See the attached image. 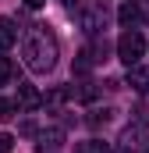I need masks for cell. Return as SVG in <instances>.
Returning <instances> with one entry per match:
<instances>
[{
  "mask_svg": "<svg viewBox=\"0 0 149 153\" xmlns=\"http://www.w3.org/2000/svg\"><path fill=\"white\" fill-rule=\"evenodd\" d=\"M57 53H60L57 36H53L46 25H29V29H25V36H21V57H25L29 71H36V75L53 71Z\"/></svg>",
  "mask_w": 149,
  "mask_h": 153,
  "instance_id": "1",
  "label": "cell"
},
{
  "mask_svg": "<svg viewBox=\"0 0 149 153\" xmlns=\"http://www.w3.org/2000/svg\"><path fill=\"white\" fill-rule=\"evenodd\" d=\"M117 153H149V125L146 121H131L117 135Z\"/></svg>",
  "mask_w": 149,
  "mask_h": 153,
  "instance_id": "2",
  "label": "cell"
},
{
  "mask_svg": "<svg viewBox=\"0 0 149 153\" xmlns=\"http://www.w3.org/2000/svg\"><path fill=\"white\" fill-rule=\"evenodd\" d=\"M117 57H121L128 68H135V64L146 57V36H142L139 29H128V32H121V39H117Z\"/></svg>",
  "mask_w": 149,
  "mask_h": 153,
  "instance_id": "3",
  "label": "cell"
},
{
  "mask_svg": "<svg viewBox=\"0 0 149 153\" xmlns=\"http://www.w3.org/2000/svg\"><path fill=\"white\" fill-rule=\"evenodd\" d=\"M82 29H85L89 36H100V32L107 29V7H103V4L85 7V11H82Z\"/></svg>",
  "mask_w": 149,
  "mask_h": 153,
  "instance_id": "4",
  "label": "cell"
},
{
  "mask_svg": "<svg viewBox=\"0 0 149 153\" xmlns=\"http://www.w3.org/2000/svg\"><path fill=\"white\" fill-rule=\"evenodd\" d=\"M46 100L36 93V85H29V82H18V107L21 111H39Z\"/></svg>",
  "mask_w": 149,
  "mask_h": 153,
  "instance_id": "5",
  "label": "cell"
},
{
  "mask_svg": "<svg viewBox=\"0 0 149 153\" xmlns=\"http://www.w3.org/2000/svg\"><path fill=\"white\" fill-rule=\"evenodd\" d=\"M60 146H64V128H50V132H43V135H39L36 153H57Z\"/></svg>",
  "mask_w": 149,
  "mask_h": 153,
  "instance_id": "6",
  "label": "cell"
},
{
  "mask_svg": "<svg viewBox=\"0 0 149 153\" xmlns=\"http://www.w3.org/2000/svg\"><path fill=\"white\" fill-rule=\"evenodd\" d=\"M139 18H142L139 4H135V0H124V4H121V11H117V22H121L124 29H135V25H139Z\"/></svg>",
  "mask_w": 149,
  "mask_h": 153,
  "instance_id": "7",
  "label": "cell"
},
{
  "mask_svg": "<svg viewBox=\"0 0 149 153\" xmlns=\"http://www.w3.org/2000/svg\"><path fill=\"white\" fill-rule=\"evenodd\" d=\"M14 43H18V29H14V22H11V18H0V53L11 50Z\"/></svg>",
  "mask_w": 149,
  "mask_h": 153,
  "instance_id": "8",
  "label": "cell"
},
{
  "mask_svg": "<svg viewBox=\"0 0 149 153\" xmlns=\"http://www.w3.org/2000/svg\"><path fill=\"white\" fill-rule=\"evenodd\" d=\"M128 85L139 89V93H146V89H149V68H139V64L128 68Z\"/></svg>",
  "mask_w": 149,
  "mask_h": 153,
  "instance_id": "9",
  "label": "cell"
},
{
  "mask_svg": "<svg viewBox=\"0 0 149 153\" xmlns=\"http://www.w3.org/2000/svg\"><path fill=\"white\" fill-rule=\"evenodd\" d=\"M107 53H110L107 39H96V43L89 46V57H92V64H103V61H107Z\"/></svg>",
  "mask_w": 149,
  "mask_h": 153,
  "instance_id": "10",
  "label": "cell"
},
{
  "mask_svg": "<svg viewBox=\"0 0 149 153\" xmlns=\"http://www.w3.org/2000/svg\"><path fill=\"white\" fill-rule=\"evenodd\" d=\"M74 153H110L107 143H100V139H85V143H78V150Z\"/></svg>",
  "mask_w": 149,
  "mask_h": 153,
  "instance_id": "11",
  "label": "cell"
},
{
  "mask_svg": "<svg viewBox=\"0 0 149 153\" xmlns=\"http://www.w3.org/2000/svg\"><path fill=\"white\" fill-rule=\"evenodd\" d=\"M11 75H14V64H11V57H4V53H0V85H7Z\"/></svg>",
  "mask_w": 149,
  "mask_h": 153,
  "instance_id": "12",
  "label": "cell"
},
{
  "mask_svg": "<svg viewBox=\"0 0 149 153\" xmlns=\"http://www.w3.org/2000/svg\"><path fill=\"white\" fill-rule=\"evenodd\" d=\"M14 111H18V103H11V100H4V96H0V121H11Z\"/></svg>",
  "mask_w": 149,
  "mask_h": 153,
  "instance_id": "13",
  "label": "cell"
},
{
  "mask_svg": "<svg viewBox=\"0 0 149 153\" xmlns=\"http://www.w3.org/2000/svg\"><path fill=\"white\" fill-rule=\"evenodd\" d=\"M11 150H14V135L0 132V153H11Z\"/></svg>",
  "mask_w": 149,
  "mask_h": 153,
  "instance_id": "14",
  "label": "cell"
},
{
  "mask_svg": "<svg viewBox=\"0 0 149 153\" xmlns=\"http://www.w3.org/2000/svg\"><path fill=\"white\" fill-rule=\"evenodd\" d=\"M43 4H46V0H25V7H32V11H36V7H43Z\"/></svg>",
  "mask_w": 149,
  "mask_h": 153,
  "instance_id": "15",
  "label": "cell"
},
{
  "mask_svg": "<svg viewBox=\"0 0 149 153\" xmlns=\"http://www.w3.org/2000/svg\"><path fill=\"white\" fill-rule=\"evenodd\" d=\"M60 4H68V7H74V4H78V0H60Z\"/></svg>",
  "mask_w": 149,
  "mask_h": 153,
  "instance_id": "16",
  "label": "cell"
}]
</instances>
